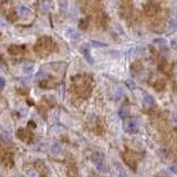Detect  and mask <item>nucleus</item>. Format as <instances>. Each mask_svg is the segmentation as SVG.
Instances as JSON below:
<instances>
[{
	"instance_id": "3",
	"label": "nucleus",
	"mask_w": 177,
	"mask_h": 177,
	"mask_svg": "<svg viewBox=\"0 0 177 177\" xmlns=\"http://www.w3.org/2000/svg\"><path fill=\"white\" fill-rule=\"evenodd\" d=\"M124 127L128 133H136L138 131V122L137 120H127L125 121Z\"/></svg>"
},
{
	"instance_id": "11",
	"label": "nucleus",
	"mask_w": 177,
	"mask_h": 177,
	"mask_svg": "<svg viewBox=\"0 0 177 177\" xmlns=\"http://www.w3.org/2000/svg\"><path fill=\"white\" fill-rule=\"evenodd\" d=\"M33 71H34V68L31 63H26L22 65V72L24 74H31L33 73Z\"/></svg>"
},
{
	"instance_id": "26",
	"label": "nucleus",
	"mask_w": 177,
	"mask_h": 177,
	"mask_svg": "<svg viewBox=\"0 0 177 177\" xmlns=\"http://www.w3.org/2000/svg\"><path fill=\"white\" fill-rule=\"evenodd\" d=\"M1 87L2 89L5 87V79H4V77H1Z\"/></svg>"
},
{
	"instance_id": "2",
	"label": "nucleus",
	"mask_w": 177,
	"mask_h": 177,
	"mask_svg": "<svg viewBox=\"0 0 177 177\" xmlns=\"http://www.w3.org/2000/svg\"><path fill=\"white\" fill-rule=\"evenodd\" d=\"M80 52L81 54L85 58V60L89 63H93V59L91 55V46L89 43H83L80 46Z\"/></svg>"
},
{
	"instance_id": "13",
	"label": "nucleus",
	"mask_w": 177,
	"mask_h": 177,
	"mask_svg": "<svg viewBox=\"0 0 177 177\" xmlns=\"http://www.w3.org/2000/svg\"><path fill=\"white\" fill-rule=\"evenodd\" d=\"M28 134L27 133V131L26 130H23V128H20L18 132H17V136H19L22 141H24V142H27V137H28Z\"/></svg>"
},
{
	"instance_id": "18",
	"label": "nucleus",
	"mask_w": 177,
	"mask_h": 177,
	"mask_svg": "<svg viewBox=\"0 0 177 177\" xmlns=\"http://www.w3.org/2000/svg\"><path fill=\"white\" fill-rule=\"evenodd\" d=\"M155 89L156 90H162L164 86H165V82L163 80H158V81L156 82V84H155Z\"/></svg>"
},
{
	"instance_id": "9",
	"label": "nucleus",
	"mask_w": 177,
	"mask_h": 177,
	"mask_svg": "<svg viewBox=\"0 0 177 177\" xmlns=\"http://www.w3.org/2000/svg\"><path fill=\"white\" fill-rule=\"evenodd\" d=\"M143 103H144V105H145V106H147V107L154 106V105H155L154 97H153L152 95H150V94H145V95H144V97H143Z\"/></svg>"
},
{
	"instance_id": "27",
	"label": "nucleus",
	"mask_w": 177,
	"mask_h": 177,
	"mask_svg": "<svg viewBox=\"0 0 177 177\" xmlns=\"http://www.w3.org/2000/svg\"><path fill=\"white\" fill-rule=\"evenodd\" d=\"M172 169L177 174V165H173V166H172Z\"/></svg>"
},
{
	"instance_id": "22",
	"label": "nucleus",
	"mask_w": 177,
	"mask_h": 177,
	"mask_svg": "<svg viewBox=\"0 0 177 177\" xmlns=\"http://www.w3.org/2000/svg\"><path fill=\"white\" fill-rule=\"evenodd\" d=\"M169 44H171V47H172L173 49H177V38H174V39H172Z\"/></svg>"
},
{
	"instance_id": "28",
	"label": "nucleus",
	"mask_w": 177,
	"mask_h": 177,
	"mask_svg": "<svg viewBox=\"0 0 177 177\" xmlns=\"http://www.w3.org/2000/svg\"><path fill=\"white\" fill-rule=\"evenodd\" d=\"M112 1H118V0H112Z\"/></svg>"
},
{
	"instance_id": "19",
	"label": "nucleus",
	"mask_w": 177,
	"mask_h": 177,
	"mask_svg": "<svg viewBox=\"0 0 177 177\" xmlns=\"http://www.w3.org/2000/svg\"><path fill=\"white\" fill-rule=\"evenodd\" d=\"M46 72H43V71H42V70H40V71H39V72L37 73V75H36V79L37 80H41V79H44V77H46Z\"/></svg>"
},
{
	"instance_id": "21",
	"label": "nucleus",
	"mask_w": 177,
	"mask_h": 177,
	"mask_svg": "<svg viewBox=\"0 0 177 177\" xmlns=\"http://www.w3.org/2000/svg\"><path fill=\"white\" fill-rule=\"evenodd\" d=\"M2 137H4V140L5 141H10L11 140V135H10L9 133H7V132H2Z\"/></svg>"
},
{
	"instance_id": "7",
	"label": "nucleus",
	"mask_w": 177,
	"mask_h": 177,
	"mask_svg": "<svg viewBox=\"0 0 177 177\" xmlns=\"http://www.w3.org/2000/svg\"><path fill=\"white\" fill-rule=\"evenodd\" d=\"M39 9L41 12H49L51 9L50 0H39Z\"/></svg>"
},
{
	"instance_id": "1",
	"label": "nucleus",
	"mask_w": 177,
	"mask_h": 177,
	"mask_svg": "<svg viewBox=\"0 0 177 177\" xmlns=\"http://www.w3.org/2000/svg\"><path fill=\"white\" fill-rule=\"evenodd\" d=\"M52 46H53V42L49 37H42L34 47V50L37 53L44 57V54H48L52 50V48H51Z\"/></svg>"
},
{
	"instance_id": "20",
	"label": "nucleus",
	"mask_w": 177,
	"mask_h": 177,
	"mask_svg": "<svg viewBox=\"0 0 177 177\" xmlns=\"http://www.w3.org/2000/svg\"><path fill=\"white\" fill-rule=\"evenodd\" d=\"M126 85L131 89V90H134L135 87H136V84H135V82L132 81V80H127L126 81Z\"/></svg>"
},
{
	"instance_id": "6",
	"label": "nucleus",
	"mask_w": 177,
	"mask_h": 177,
	"mask_svg": "<svg viewBox=\"0 0 177 177\" xmlns=\"http://www.w3.org/2000/svg\"><path fill=\"white\" fill-rule=\"evenodd\" d=\"M65 36L68 37L70 40L72 41H79L81 39V34L75 30V29H72V28H69L65 31Z\"/></svg>"
},
{
	"instance_id": "17",
	"label": "nucleus",
	"mask_w": 177,
	"mask_h": 177,
	"mask_svg": "<svg viewBox=\"0 0 177 177\" xmlns=\"http://www.w3.org/2000/svg\"><path fill=\"white\" fill-rule=\"evenodd\" d=\"M154 43L157 44L158 47H161V48L167 47V42H166V40H164V39H156V40H154Z\"/></svg>"
},
{
	"instance_id": "12",
	"label": "nucleus",
	"mask_w": 177,
	"mask_h": 177,
	"mask_svg": "<svg viewBox=\"0 0 177 177\" xmlns=\"http://www.w3.org/2000/svg\"><path fill=\"white\" fill-rule=\"evenodd\" d=\"M177 30V19H171L168 21V31L174 32Z\"/></svg>"
},
{
	"instance_id": "25",
	"label": "nucleus",
	"mask_w": 177,
	"mask_h": 177,
	"mask_svg": "<svg viewBox=\"0 0 177 177\" xmlns=\"http://www.w3.org/2000/svg\"><path fill=\"white\" fill-rule=\"evenodd\" d=\"M173 120H174V122L177 123V112H174V114H173Z\"/></svg>"
},
{
	"instance_id": "14",
	"label": "nucleus",
	"mask_w": 177,
	"mask_h": 177,
	"mask_svg": "<svg viewBox=\"0 0 177 177\" xmlns=\"http://www.w3.org/2000/svg\"><path fill=\"white\" fill-rule=\"evenodd\" d=\"M61 150H62V146L60 145L59 143H55V144H53L52 147H51V153H52V154H60Z\"/></svg>"
},
{
	"instance_id": "8",
	"label": "nucleus",
	"mask_w": 177,
	"mask_h": 177,
	"mask_svg": "<svg viewBox=\"0 0 177 177\" xmlns=\"http://www.w3.org/2000/svg\"><path fill=\"white\" fill-rule=\"evenodd\" d=\"M8 52L12 55H18V54L23 53V52H24V49H23L22 47H19V46H11L9 49H8Z\"/></svg>"
},
{
	"instance_id": "24",
	"label": "nucleus",
	"mask_w": 177,
	"mask_h": 177,
	"mask_svg": "<svg viewBox=\"0 0 177 177\" xmlns=\"http://www.w3.org/2000/svg\"><path fill=\"white\" fill-rule=\"evenodd\" d=\"M118 177H126V174H125V172H124V171H121V172H120V174H118Z\"/></svg>"
},
{
	"instance_id": "15",
	"label": "nucleus",
	"mask_w": 177,
	"mask_h": 177,
	"mask_svg": "<svg viewBox=\"0 0 177 177\" xmlns=\"http://www.w3.org/2000/svg\"><path fill=\"white\" fill-rule=\"evenodd\" d=\"M92 46L94 47V48H106L107 44L104 43V42H101V41H96V40H92L91 41Z\"/></svg>"
},
{
	"instance_id": "5",
	"label": "nucleus",
	"mask_w": 177,
	"mask_h": 177,
	"mask_svg": "<svg viewBox=\"0 0 177 177\" xmlns=\"http://www.w3.org/2000/svg\"><path fill=\"white\" fill-rule=\"evenodd\" d=\"M92 161H93V163L95 164V166L99 168L100 171H105V169H106L105 162L102 156H100V155H97V154H94L92 156Z\"/></svg>"
},
{
	"instance_id": "16",
	"label": "nucleus",
	"mask_w": 177,
	"mask_h": 177,
	"mask_svg": "<svg viewBox=\"0 0 177 177\" xmlns=\"http://www.w3.org/2000/svg\"><path fill=\"white\" fill-rule=\"evenodd\" d=\"M118 114H120V116L122 118H126L127 115H128V107H127V106H122V107L120 109Z\"/></svg>"
},
{
	"instance_id": "10",
	"label": "nucleus",
	"mask_w": 177,
	"mask_h": 177,
	"mask_svg": "<svg viewBox=\"0 0 177 177\" xmlns=\"http://www.w3.org/2000/svg\"><path fill=\"white\" fill-rule=\"evenodd\" d=\"M145 12L147 16H154L157 12V6H155L154 4H148L145 7Z\"/></svg>"
},
{
	"instance_id": "23",
	"label": "nucleus",
	"mask_w": 177,
	"mask_h": 177,
	"mask_svg": "<svg viewBox=\"0 0 177 177\" xmlns=\"http://www.w3.org/2000/svg\"><path fill=\"white\" fill-rule=\"evenodd\" d=\"M132 69H134V70H137V69H142V64L140 62H135V63L132 65Z\"/></svg>"
},
{
	"instance_id": "4",
	"label": "nucleus",
	"mask_w": 177,
	"mask_h": 177,
	"mask_svg": "<svg viewBox=\"0 0 177 177\" xmlns=\"http://www.w3.org/2000/svg\"><path fill=\"white\" fill-rule=\"evenodd\" d=\"M16 12H17V14H18L20 18H22V19H27L31 16V10L23 5H19Z\"/></svg>"
}]
</instances>
